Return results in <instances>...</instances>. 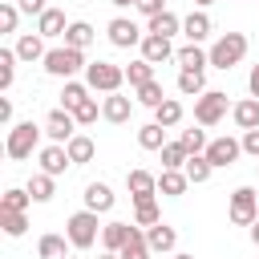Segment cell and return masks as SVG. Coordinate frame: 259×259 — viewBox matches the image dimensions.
<instances>
[{
    "mask_svg": "<svg viewBox=\"0 0 259 259\" xmlns=\"http://www.w3.org/2000/svg\"><path fill=\"white\" fill-rule=\"evenodd\" d=\"M89 61H85V49H73V45H57L45 53V73L49 77H65L73 81V73H81Z\"/></svg>",
    "mask_w": 259,
    "mask_h": 259,
    "instance_id": "6da1fadb",
    "label": "cell"
},
{
    "mask_svg": "<svg viewBox=\"0 0 259 259\" xmlns=\"http://www.w3.org/2000/svg\"><path fill=\"white\" fill-rule=\"evenodd\" d=\"M65 235H69V247H77V251H89L97 239H101V223H97V210H77V214H69V223H65Z\"/></svg>",
    "mask_w": 259,
    "mask_h": 259,
    "instance_id": "7a4b0ae2",
    "label": "cell"
},
{
    "mask_svg": "<svg viewBox=\"0 0 259 259\" xmlns=\"http://www.w3.org/2000/svg\"><path fill=\"white\" fill-rule=\"evenodd\" d=\"M40 125L36 121H16V125H8V142H4V154L12 158V162H24L32 150H36V142H40Z\"/></svg>",
    "mask_w": 259,
    "mask_h": 259,
    "instance_id": "3957f363",
    "label": "cell"
},
{
    "mask_svg": "<svg viewBox=\"0 0 259 259\" xmlns=\"http://www.w3.org/2000/svg\"><path fill=\"white\" fill-rule=\"evenodd\" d=\"M85 85H89V89H101V93H121L125 69L113 65V61H89V65H85Z\"/></svg>",
    "mask_w": 259,
    "mask_h": 259,
    "instance_id": "277c9868",
    "label": "cell"
},
{
    "mask_svg": "<svg viewBox=\"0 0 259 259\" xmlns=\"http://www.w3.org/2000/svg\"><path fill=\"white\" fill-rule=\"evenodd\" d=\"M243 57H247V36L243 32H223L210 45V65L214 69H235Z\"/></svg>",
    "mask_w": 259,
    "mask_h": 259,
    "instance_id": "5b68a950",
    "label": "cell"
},
{
    "mask_svg": "<svg viewBox=\"0 0 259 259\" xmlns=\"http://www.w3.org/2000/svg\"><path fill=\"white\" fill-rule=\"evenodd\" d=\"M223 117H227V93L206 89L202 97H194V121L198 125H219Z\"/></svg>",
    "mask_w": 259,
    "mask_h": 259,
    "instance_id": "8992f818",
    "label": "cell"
},
{
    "mask_svg": "<svg viewBox=\"0 0 259 259\" xmlns=\"http://www.w3.org/2000/svg\"><path fill=\"white\" fill-rule=\"evenodd\" d=\"M255 219H259V194H255L251 186H239V190L231 194V223L251 227Z\"/></svg>",
    "mask_w": 259,
    "mask_h": 259,
    "instance_id": "52a82bcc",
    "label": "cell"
},
{
    "mask_svg": "<svg viewBox=\"0 0 259 259\" xmlns=\"http://www.w3.org/2000/svg\"><path fill=\"white\" fill-rule=\"evenodd\" d=\"M105 32H109V45H113V49H134V45H142V36H146V32H142L134 20H125V16H113Z\"/></svg>",
    "mask_w": 259,
    "mask_h": 259,
    "instance_id": "ba28073f",
    "label": "cell"
},
{
    "mask_svg": "<svg viewBox=\"0 0 259 259\" xmlns=\"http://www.w3.org/2000/svg\"><path fill=\"white\" fill-rule=\"evenodd\" d=\"M73 130H77V117H73V109H65V105L53 109V113L45 117V134H49V142H61V146H65V142L73 138Z\"/></svg>",
    "mask_w": 259,
    "mask_h": 259,
    "instance_id": "9c48e42d",
    "label": "cell"
},
{
    "mask_svg": "<svg viewBox=\"0 0 259 259\" xmlns=\"http://www.w3.org/2000/svg\"><path fill=\"white\" fill-rule=\"evenodd\" d=\"M239 154H243V142H235V138H214V142L206 146V158H210V166H214V170L231 166Z\"/></svg>",
    "mask_w": 259,
    "mask_h": 259,
    "instance_id": "30bf717a",
    "label": "cell"
},
{
    "mask_svg": "<svg viewBox=\"0 0 259 259\" xmlns=\"http://www.w3.org/2000/svg\"><path fill=\"white\" fill-rule=\"evenodd\" d=\"M138 49H142V57H146L150 65H162V61H170V57L178 53V49L170 45V36H154V32H146Z\"/></svg>",
    "mask_w": 259,
    "mask_h": 259,
    "instance_id": "8fae6325",
    "label": "cell"
},
{
    "mask_svg": "<svg viewBox=\"0 0 259 259\" xmlns=\"http://www.w3.org/2000/svg\"><path fill=\"white\" fill-rule=\"evenodd\" d=\"M146 243H150L154 255H166V251L178 247V231L166 227V223H154V227H146Z\"/></svg>",
    "mask_w": 259,
    "mask_h": 259,
    "instance_id": "7c38bea8",
    "label": "cell"
},
{
    "mask_svg": "<svg viewBox=\"0 0 259 259\" xmlns=\"http://www.w3.org/2000/svg\"><path fill=\"white\" fill-rule=\"evenodd\" d=\"M130 113H134V101H130V97H121V93H105V101H101V117H105V121L121 125V121H130Z\"/></svg>",
    "mask_w": 259,
    "mask_h": 259,
    "instance_id": "4fadbf2b",
    "label": "cell"
},
{
    "mask_svg": "<svg viewBox=\"0 0 259 259\" xmlns=\"http://www.w3.org/2000/svg\"><path fill=\"white\" fill-rule=\"evenodd\" d=\"M65 166H73V158H69V150H65L61 142H53V146L40 150V170H45V174L57 178V174H65Z\"/></svg>",
    "mask_w": 259,
    "mask_h": 259,
    "instance_id": "5bb4252c",
    "label": "cell"
},
{
    "mask_svg": "<svg viewBox=\"0 0 259 259\" xmlns=\"http://www.w3.org/2000/svg\"><path fill=\"white\" fill-rule=\"evenodd\" d=\"M65 28H69V24H65V12H61V8H45V12L36 16V32H40L45 40L65 36Z\"/></svg>",
    "mask_w": 259,
    "mask_h": 259,
    "instance_id": "9a60e30c",
    "label": "cell"
},
{
    "mask_svg": "<svg viewBox=\"0 0 259 259\" xmlns=\"http://www.w3.org/2000/svg\"><path fill=\"white\" fill-rule=\"evenodd\" d=\"M182 36L190 40V45H202L206 36H210V16L198 8V12H190L186 20H182Z\"/></svg>",
    "mask_w": 259,
    "mask_h": 259,
    "instance_id": "2e32d148",
    "label": "cell"
},
{
    "mask_svg": "<svg viewBox=\"0 0 259 259\" xmlns=\"http://www.w3.org/2000/svg\"><path fill=\"white\" fill-rule=\"evenodd\" d=\"M113 202H117V198H113V190H109L105 182H89V186H85V206H89V210L105 214V210H113Z\"/></svg>",
    "mask_w": 259,
    "mask_h": 259,
    "instance_id": "e0dca14e",
    "label": "cell"
},
{
    "mask_svg": "<svg viewBox=\"0 0 259 259\" xmlns=\"http://www.w3.org/2000/svg\"><path fill=\"white\" fill-rule=\"evenodd\" d=\"M130 235H134V223H105L101 227V247L105 251H121L130 243Z\"/></svg>",
    "mask_w": 259,
    "mask_h": 259,
    "instance_id": "ac0fdd59",
    "label": "cell"
},
{
    "mask_svg": "<svg viewBox=\"0 0 259 259\" xmlns=\"http://www.w3.org/2000/svg\"><path fill=\"white\" fill-rule=\"evenodd\" d=\"M231 117L239 130H259V97H243L239 105H231Z\"/></svg>",
    "mask_w": 259,
    "mask_h": 259,
    "instance_id": "d6986e66",
    "label": "cell"
},
{
    "mask_svg": "<svg viewBox=\"0 0 259 259\" xmlns=\"http://www.w3.org/2000/svg\"><path fill=\"white\" fill-rule=\"evenodd\" d=\"M45 53H49V49H45V36H40V32H24V36L16 40V57L28 61V65H32V61H45Z\"/></svg>",
    "mask_w": 259,
    "mask_h": 259,
    "instance_id": "ffe728a7",
    "label": "cell"
},
{
    "mask_svg": "<svg viewBox=\"0 0 259 259\" xmlns=\"http://www.w3.org/2000/svg\"><path fill=\"white\" fill-rule=\"evenodd\" d=\"M125 186H130V198L158 194V178H154L150 170H130V174H125Z\"/></svg>",
    "mask_w": 259,
    "mask_h": 259,
    "instance_id": "44dd1931",
    "label": "cell"
},
{
    "mask_svg": "<svg viewBox=\"0 0 259 259\" xmlns=\"http://www.w3.org/2000/svg\"><path fill=\"white\" fill-rule=\"evenodd\" d=\"M186 186H190L186 170H162V174H158V194H166V198L186 194Z\"/></svg>",
    "mask_w": 259,
    "mask_h": 259,
    "instance_id": "7402d4cb",
    "label": "cell"
},
{
    "mask_svg": "<svg viewBox=\"0 0 259 259\" xmlns=\"http://www.w3.org/2000/svg\"><path fill=\"white\" fill-rule=\"evenodd\" d=\"M65 150H69V158H73V166H85V162H93V154H97V146H93V138H85V134H73V138L65 142Z\"/></svg>",
    "mask_w": 259,
    "mask_h": 259,
    "instance_id": "603a6c76",
    "label": "cell"
},
{
    "mask_svg": "<svg viewBox=\"0 0 259 259\" xmlns=\"http://www.w3.org/2000/svg\"><path fill=\"white\" fill-rule=\"evenodd\" d=\"M146 32H154V36H174V32H182V20L166 8V12H158V16L146 20Z\"/></svg>",
    "mask_w": 259,
    "mask_h": 259,
    "instance_id": "cb8c5ba5",
    "label": "cell"
},
{
    "mask_svg": "<svg viewBox=\"0 0 259 259\" xmlns=\"http://www.w3.org/2000/svg\"><path fill=\"white\" fill-rule=\"evenodd\" d=\"M174 61H178L182 69H194V73H202V69L210 65V53H202L198 45H182V49L174 53Z\"/></svg>",
    "mask_w": 259,
    "mask_h": 259,
    "instance_id": "d4e9b609",
    "label": "cell"
},
{
    "mask_svg": "<svg viewBox=\"0 0 259 259\" xmlns=\"http://www.w3.org/2000/svg\"><path fill=\"white\" fill-rule=\"evenodd\" d=\"M134 223H138V227H154V223H162V214H158V198H154V194L134 198Z\"/></svg>",
    "mask_w": 259,
    "mask_h": 259,
    "instance_id": "484cf974",
    "label": "cell"
},
{
    "mask_svg": "<svg viewBox=\"0 0 259 259\" xmlns=\"http://www.w3.org/2000/svg\"><path fill=\"white\" fill-rule=\"evenodd\" d=\"M93 36H97V32H93V24H89V20H73V24L65 28V45H73V49H89V45H93Z\"/></svg>",
    "mask_w": 259,
    "mask_h": 259,
    "instance_id": "4316f807",
    "label": "cell"
},
{
    "mask_svg": "<svg viewBox=\"0 0 259 259\" xmlns=\"http://www.w3.org/2000/svg\"><path fill=\"white\" fill-rule=\"evenodd\" d=\"M182 170H186V178H190L194 186H202V182H206V178L214 174V166H210V158H206V154H190Z\"/></svg>",
    "mask_w": 259,
    "mask_h": 259,
    "instance_id": "83f0119b",
    "label": "cell"
},
{
    "mask_svg": "<svg viewBox=\"0 0 259 259\" xmlns=\"http://www.w3.org/2000/svg\"><path fill=\"white\" fill-rule=\"evenodd\" d=\"M117 255H121V259H150V255H154V251H150V243H146V231H142L138 223H134V235H130V243H125Z\"/></svg>",
    "mask_w": 259,
    "mask_h": 259,
    "instance_id": "f1b7e54d",
    "label": "cell"
},
{
    "mask_svg": "<svg viewBox=\"0 0 259 259\" xmlns=\"http://www.w3.org/2000/svg\"><path fill=\"white\" fill-rule=\"evenodd\" d=\"M138 146H142V150H162V146H166V125L146 121V125L138 130Z\"/></svg>",
    "mask_w": 259,
    "mask_h": 259,
    "instance_id": "f546056e",
    "label": "cell"
},
{
    "mask_svg": "<svg viewBox=\"0 0 259 259\" xmlns=\"http://www.w3.org/2000/svg\"><path fill=\"white\" fill-rule=\"evenodd\" d=\"M24 190L32 194V202H49V198L57 194V186H53V174H45V170H40V174H32Z\"/></svg>",
    "mask_w": 259,
    "mask_h": 259,
    "instance_id": "4dcf8cb0",
    "label": "cell"
},
{
    "mask_svg": "<svg viewBox=\"0 0 259 259\" xmlns=\"http://www.w3.org/2000/svg\"><path fill=\"white\" fill-rule=\"evenodd\" d=\"M16 49H0V93H8L12 89V81H16Z\"/></svg>",
    "mask_w": 259,
    "mask_h": 259,
    "instance_id": "1f68e13d",
    "label": "cell"
},
{
    "mask_svg": "<svg viewBox=\"0 0 259 259\" xmlns=\"http://www.w3.org/2000/svg\"><path fill=\"white\" fill-rule=\"evenodd\" d=\"M186 158H190V150H186L182 142H166V146H162V170H182Z\"/></svg>",
    "mask_w": 259,
    "mask_h": 259,
    "instance_id": "d6a6232c",
    "label": "cell"
},
{
    "mask_svg": "<svg viewBox=\"0 0 259 259\" xmlns=\"http://www.w3.org/2000/svg\"><path fill=\"white\" fill-rule=\"evenodd\" d=\"M65 239H69V235H40L36 255H40V259H69V255H65Z\"/></svg>",
    "mask_w": 259,
    "mask_h": 259,
    "instance_id": "836d02e7",
    "label": "cell"
},
{
    "mask_svg": "<svg viewBox=\"0 0 259 259\" xmlns=\"http://www.w3.org/2000/svg\"><path fill=\"white\" fill-rule=\"evenodd\" d=\"M125 81L138 89V85H146V81H154V65L146 61V57H138V61H130L125 65Z\"/></svg>",
    "mask_w": 259,
    "mask_h": 259,
    "instance_id": "e575fe53",
    "label": "cell"
},
{
    "mask_svg": "<svg viewBox=\"0 0 259 259\" xmlns=\"http://www.w3.org/2000/svg\"><path fill=\"white\" fill-rule=\"evenodd\" d=\"M178 89H182L186 97H202V93H206V77L194 73V69H182V73H178Z\"/></svg>",
    "mask_w": 259,
    "mask_h": 259,
    "instance_id": "d590c367",
    "label": "cell"
},
{
    "mask_svg": "<svg viewBox=\"0 0 259 259\" xmlns=\"http://www.w3.org/2000/svg\"><path fill=\"white\" fill-rule=\"evenodd\" d=\"M154 121H158V125H166V130H170V125H178V121H182V101L166 97V101L154 109Z\"/></svg>",
    "mask_w": 259,
    "mask_h": 259,
    "instance_id": "8d00e7d4",
    "label": "cell"
},
{
    "mask_svg": "<svg viewBox=\"0 0 259 259\" xmlns=\"http://www.w3.org/2000/svg\"><path fill=\"white\" fill-rule=\"evenodd\" d=\"M0 227H4V235L20 239L28 231V219H24V210H0Z\"/></svg>",
    "mask_w": 259,
    "mask_h": 259,
    "instance_id": "74e56055",
    "label": "cell"
},
{
    "mask_svg": "<svg viewBox=\"0 0 259 259\" xmlns=\"http://www.w3.org/2000/svg\"><path fill=\"white\" fill-rule=\"evenodd\" d=\"M85 97H89V85H81V81H65V93H61V105H65V109H77Z\"/></svg>",
    "mask_w": 259,
    "mask_h": 259,
    "instance_id": "f35d334b",
    "label": "cell"
},
{
    "mask_svg": "<svg viewBox=\"0 0 259 259\" xmlns=\"http://www.w3.org/2000/svg\"><path fill=\"white\" fill-rule=\"evenodd\" d=\"M28 202H32V194H28V190L8 186V190H4V198H0V210H24Z\"/></svg>",
    "mask_w": 259,
    "mask_h": 259,
    "instance_id": "ab89813d",
    "label": "cell"
},
{
    "mask_svg": "<svg viewBox=\"0 0 259 259\" xmlns=\"http://www.w3.org/2000/svg\"><path fill=\"white\" fill-rule=\"evenodd\" d=\"M138 101H142V105H150V109H158V105L166 101V93H162V85H158V81H146V85H138Z\"/></svg>",
    "mask_w": 259,
    "mask_h": 259,
    "instance_id": "60d3db41",
    "label": "cell"
},
{
    "mask_svg": "<svg viewBox=\"0 0 259 259\" xmlns=\"http://www.w3.org/2000/svg\"><path fill=\"white\" fill-rule=\"evenodd\" d=\"M73 117H77V125H93V121L101 117V105H97L93 97H85V101H81V105L73 109Z\"/></svg>",
    "mask_w": 259,
    "mask_h": 259,
    "instance_id": "b9f144b4",
    "label": "cell"
},
{
    "mask_svg": "<svg viewBox=\"0 0 259 259\" xmlns=\"http://www.w3.org/2000/svg\"><path fill=\"white\" fill-rule=\"evenodd\" d=\"M178 142H182V146H186L190 154H206V146H210L202 130H182V138H178Z\"/></svg>",
    "mask_w": 259,
    "mask_h": 259,
    "instance_id": "7bdbcfd3",
    "label": "cell"
},
{
    "mask_svg": "<svg viewBox=\"0 0 259 259\" xmlns=\"http://www.w3.org/2000/svg\"><path fill=\"white\" fill-rule=\"evenodd\" d=\"M16 20H20V4H0V28L16 32Z\"/></svg>",
    "mask_w": 259,
    "mask_h": 259,
    "instance_id": "ee69618b",
    "label": "cell"
},
{
    "mask_svg": "<svg viewBox=\"0 0 259 259\" xmlns=\"http://www.w3.org/2000/svg\"><path fill=\"white\" fill-rule=\"evenodd\" d=\"M134 8L150 20V16H158V12H166V0H134Z\"/></svg>",
    "mask_w": 259,
    "mask_h": 259,
    "instance_id": "f6af8a7d",
    "label": "cell"
},
{
    "mask_svg": "<svg viewBox=\"0 0 259 259\" xmlns=\"http://www.w3.org/2000/svg\"><path fill=\"white\" fill-rule=\"evenodd\" d=\"M243 154H251V158H259V130H243Z\"/></svg>",
    "mask_w": 259,
    "mask_h": 259,
    "instance_id": "bcb514c9",
    "label": "cell"
},
{
    "mask_svg": "<svg viewBox=\"0 0 259 259\" xmlns=\"http://www.w3.org/2000/svg\"><path fill=\"white\" fill-rule=\"evenodd\" d=\"M16 4H20V12H28V16H40V12L49 8L45 0H16Z\"/></svg>",
    "mask_w": 259,
    "mask_h": 259,
    "instance_id": "7dc6e473",
    "label": "cell"
},
{
    "mask_svg": "<svg viewBox=\"0 0 259 259\" xmlns=\"http://www.w3.org/2000/svg\"><path fill=\"white\" fill-rule=\"evenodd\" d=\"M0 121L12 125V97H0Z\"/></svg>",
    "mask_w": 259,
    "mask_h": 259,
    "instance_id": "c3c4849f",
    "label": "cell"
},
{
    "mask_svg": "<svg viewBox=\"0 0 259 259\" xmlns=\"http://www.w3.org/2000/svg\"><path fill=\"white\" fill-rule=\"evenodd\" d=\"M247 89H251V97H259V65L251 69V77H247Z\"/></svg>",
    "mask_w": 259,
    "mask_h": 259,
    "instance_id": "681fc988",
    "label": "cell"
},
{
    "mask_svg": "<svg viewBox=\"0 0 259 259\" xmlns=\"http://www.w3.org/2000/svg\"><path fill=\"white\" fill-rule=\"evenodd\" d=\"M251 239H255V247H259V219L251 223Z\"/></svg>",
    "mask_w": 259,
    "mask_h": 259,
    "instance_id": "f907efd6",
    "label": "cell"
},
{
    "mask_svg": "<svg viewBox=\"0 0 259 259\" xmlns=\"http://www.w3.org/2000/svg\"><path fill=\"white\" fill-rule=\"evenodd\" d=\"M109 4H113V8H130L134 0H109Z\"/></svg>",
    "mask_w": 259,
    "mask_h": 259,
    "instance_id": "816d5d0a",
    "label": "cell"
},
{
    "mask_svg": "<svg viewBox=\"0 0 259 259\" xmlns=\"http://www.w3.org/2000/svg\"><path fill=\"white\" fill-rule=\"evenodd\" d=\"M97 259H121V255H117V251H105V255H97Z\"/></svg>",
    "mask_w": 259,
    "mask_h": 259,
    "instance_id": "f5cc1de1",
    "label": "cell"
},
{
    "mask_svg": "<svg viewBox=\"0 0 259 259\" xmlns=\"http://www.w3.org/2000/svg\"><path fill=\"white\" fill-rule=\"evenodd\" d=\"M174 259H194V255H186V251H178V255H174Z\"/></svg>",
    "mask_w": 259,
    "mask_h": 259,
    "instance_id": "db71d44e",
    "label": "cell"
},
{
    "mask_svg": "<svg viewBox=\"0 0 259 259\" xmlns=\"http://www.w3.org/2000/svg\"><path fill=\"white\" fill-rule=\"evenodd\" d=\"M194 4H198V8H206V4H214V0H194Z\"/></svg>",
    "mask_w": 259,
    "mask_h": 259,
    "instance_id": "11a10c76",
    "label": "cell"
},
{
    "mask_svg": "<svg viewBox=\"0 0 259 259\" xmlns=\"http://www.w3.org/2000/svg\"><path fill=\"white\" fill-rule=\"evenodd\" d=\"M69 259H73V255H69Z\"/></svg>",
    "mask_w": 259,
    "mask_h": 259,
    "instance_id": "9f6ffc18",
    "label": "cell"
}]
</instances>
